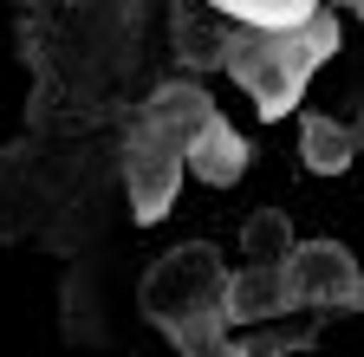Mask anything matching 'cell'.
<instances>
[{"mask_svg": "<svg viewBox=\"0 0 364 357\" xmlns=\"http://www.w3.org/2000/svg\"><path fill=\"white\" fill-rule=\"evenodd\" d=\"M208 111L215 104H208V92L196 78H163L144 98V111L130 117L117 175H124V202H130V214L144 221V228L176 208V195H182V150H189V137L202 130Z\"/></svg>", "mask_w": 364, "mask_h": 357, "instance_id": "obj_1", "label": "cell"}, {"mask_svg": "<svg viewBox=\"0 0 364 357\" xmlns=\"http://www.w3.org/2000/svg\"><path fill=\"white\" fill-rule=\"evenodd\" d=\"M241 253H247V266H280V260L293 253V221H287L280 208L247 214V221H241Z\"/></svg>", "mask_w": 364, "mask_h": 357, "instance_id": "obj_9", "label": "cell"}, {"mask_svg": "<svg viewBox=\"0 0 364 357\" xmlns=\"http://www.w3.org/2000/svg\"><path fill=\"white\" fill-rule=\"evenodd\" d=\"M338 13H326L318 7L306 26H293V33H221V46H215V65L228 72L247 92V104L260 111V117H287L293 104H299V92L312 84V72L326 65L332 53H338Z\"/></svg>", "mask_w": 364, "mask_h": 357, "instance_id": "obj_2", "label": "cell"}, {"mask_svg": "<svg viewBox=\"0 0 364 357\" xmlns=\"http://www.w3.org/2000/svg\"><path fill=\"white\" fill-rule=\"evenodd\" d=\"M215 13H228L241 33H293L318 13V0H208Z\"/></svg>", "mask_w": 364, "mask_h": 357, "instance_id": "obj_8", "label": "cell"}, {"mask_svg": "<svg viewBox=\"0 0 364 357\" xmlns=\"http://www.w3.org/2000/svg\"><path fill=\"white\" fill-rule=\"evenodd\" d=\"M169 344L182 357H241L235 351V331H221V325H189V331H169Z\"/></svg>", "mask_w": 364, "mask_h": 357, "instance_id": "obj_11", "label": "cell"}, {"mask_svg": "<svg viewBox=\"0 0 364 357\" xmlns=\"http://www.w3.org/2000/svg\"><path fill=\"white\" fill-rule=\"evenodd\" d=\"M189 169H196V182H208V189H235L241 175L254 169V143L221 111H208L202 130L189 137V150H182V175H189Z\"/></svg>", "mask_w": 364, "mask_h": 357, "instance_id": "obj_5", "label": "cell"}, {"mask_svg": "<svg viewBox=\"0 0 364 357\" xmlns=\"http://www.w3.org/2000/svg\"><path fill=\"white\" fill-rule=\"evenodd\" d=\"M299 163L312 175H345L358 163V123H345L332 111H306L299 117Z\"/></svg>", "mask_w": 364, "mask_h": 357, "instance_id": "obj_7", "label": "cell"}, {"mask_svg": "<svg viewBox=\"0 0 364 357\" xmlns=\"http://www.w3.org/2000/svg\"><path fill=\"white\" fill-rule=\"evenodd\" d=\"M273 319H293L287 305V286H280V266H241V273H228L221 286V325H273Z\"/></svg>", "mask_w": 364, "mask_h": 357, "instance_id": "obj_6", "label": "cell"}, {"mask_svg": "<svg viewBox=\"0 0 364 357\" xmlns=\"http://www.w3.org/2000/svg\"><path fill=\"white\" fill-rule=\"evenodd\" d=\"M221 286H228L221 253L208 241H182V247L150 260L136 305H144V319L169 338V331H189V325H221Z\"/></svg>", "mask_w": 364, "mask_h": 357, "instance_id": "obj_3", "label": "cell"}, {"mask_svg": "<svg viewBox=\"0 0 364 357\" xmlns=\"http://www.w3.org/2000/svg\"><path fill=\"white\" fill-rule=\"evenodd\" d=\"M312 338H318L312 325H280V319H273V325L241 331V338H235V351H241V357H287L293 344H312Z\"/></svg>", "mask_w": 364, "mask_h": 357, "instance_id": "obj_10", "label": "cell"}, {"mask_svg": "<svg viewBox=\"0 0 364 357\" xmlns=\"http://www.w3.org/2000/svg\"><path fill=\"white\" fill-rule=\"evenodd\" d=\"M280 286L293 312H358L364 305V273L351 247L338 241H293V253L280 260Z\"/></svg>", "mask_w": 364, "mask_h": 357, "instance_id": "obj_4", "label": "cell"}]
</instances>
